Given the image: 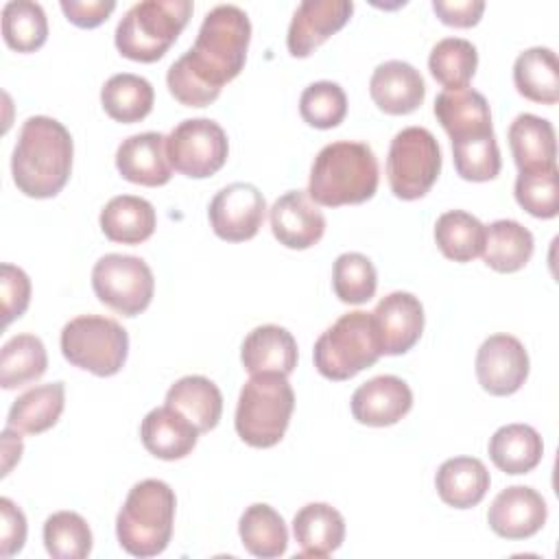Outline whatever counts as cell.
I'll use <instances>...</instances> for the list:
<instances>
[{"label": "cell", "instance_id": "8fae6325", "mask_svg": "<svg viewBox=\"0 0 559 559\" xmlns=\"http://www.w3.org/2000/svg\"><path fill=\"white\" fill-rule=\"evenodd\" d=\"M227 153V133L210 118L181 120L166 135V155L170 166L190 179L216 175L225 166Z\"/></svg>", "mask_w": 559, "mask_h": 559}, {"label": "cell", "instance_id": "2e32d148", "mask_svg": "<svg viewBox=\"0 0 559 559\" xmlns=\"http://www.w3.org/2000/svg\"><path fill=\"white\" fill-rule=\"evenodd\" d=\"M271 231L288 249H310L323 238L325 216L308 190H288L271 207Z\"/></svg>", "mask_w": 559, "mask_h": 559}, {"label": "cell", "instance_id": "836d02e7", "mask_svg": "<svg viewBox=\"0 0 559 559\" xmlns=\"http://www.w3.org/2000/svg\"><path fill=\"white\" fill-rule=\"evenodd\" d=\"M238 535L245 550L253 557L273 559L282 557L288 548V531L284 518L264 502L245 509L238 522Z\"/></svg>", "mask_w": 559, "mask_h": 559}, {"label": "cell", "instance_id": "277c9868", "mask_svg": "<svg viewBox=\"0 0 559 559\" xmlns=\"http://www.w3.org/2000/svg\"><path fill=\"white\" fill-rule=\"evenodd\" d=\"M177 498L170 485L157 478L135 483L116 518L118 544L133 557H155L173 537Z\"/></svg>", "mask_w": 559, "mask_h": 559}, {"label": "cell", "instance_id": "d6986e66", "mask_svg": "<svg viewBox=\"0 0 559 559\" xmlns=\"http://www.w3.org/2000/svg\"><path fill=\"white\" fill-rule=\"evenodd\" d=\"M116 168L131 183L148 188L168 183L173 166L166 155V135L157 131L129 135L116 151Z\"/></svg>", "mask_w": 559, "mask_h": 559}, {"label": "cell", "instance_id": "bcb514c9", "mask_svg": "<svg viewBox=\"0 0 559 559\" xmlns=\"http://www.w3.org/2000/svg\"><path fill=\"white\" fill-rule=\"evenodd\" d=\"M114 9V0H61V11L66 13L68 22H72L79 28L100 26Z\"/></svg>", "mask_w": 559, "mask_h": 559}, {"label": "cell", "instance_id": "9a60e30c", "mask_svg": "<svg viewBox=\"0 0 559 559\" xmlns=\"http://www.w3.org/2000/svg\"><path fill=\"white\" fill-rule=\"evenodd\" d=\"M548 518L546 500L539 491L526 485H511L502 489L489 511V528L504 539H528L542 531Z\"/></svg>", "mask_w": 559, "mask_h": 559}, {"label": "cell", "instance_id": "4dcf8cb0", "mask_svg": "<svg viewBox=\"0 0 559 559\" xmlns=\"http://www.w3.org/2000/svg\"><path fill=\"white\" fill-rule=\"evenodd\" d=\"M166 404L183 413L199 432L216 428L223 415L221 389L205 376H183L166 393Z\"/></svg>", "mask_w": 559, "mask_h": 559}, {"label": "cell", "instance_id": "ac0fdd59", "mask_svg": "<svg viewBox=\"0 0 559 559\" xmlns=\"http://www.w3.org/2000/svg\"><path fill=\"white\" fill-rule=\"evenodd\" d=\"M371 314L386 356L406 354L424 332V306L413 293H389Z\"/></svg>", "mask_w": 559, "mask_h": 559}, {"label": "cell", "instance_id": "c3c4849f", "mask_svg": "<svg viewBox=\"0 0 559 559\" xmlns=\"http://www.w3.org/2000/svg\"><path fill=\"white\" fill-rule=\"evenodd\" d=\"M20 456H22V437H20L17 430H13V428L7 426V428L2 430V459H4V463H2V476H7V474L11 472L13 463L20 461Z\"/></svg>", "mask_w": 559, "mask_h": 559}, {"label": "cell", "instance_id": "d4e9b609", "mask_svg": "<svg viewBox=\"0 0 559 559\" xmlns=\"http://www.w3.org/2000/svg\"><path fill=\"white\" fill-rule=\"evenodd\" d=\"M435 485L439 498L448 507L472 509L485 498L491 485V476L480 459L452 456L439 465Z\"/></svg>", "mask_w": 559, "mask_h": 559}, {"label": "cell", "instance_id": "cb8c5ba5", "mask_svg": "<svg viewBox=\"0 0 559 559\" xmlns=\"http://www.w3.org/2000/svg\"><path fill=\"white\" fill-rule=\"evenodd\" d=\"M435 116L450 135L461 140L469 135L491 133V111L487 98L476 90H443L435 98Z\"/></svg>", "mask_w": 559, "mask_h": 559}, {"label": "cell", "instance_id": "b9f144b4", "mask_svg": "<svg viewBox=\"0 0 559 559\" xmlns=\"http://www.w3.org/2000/svg\"><path fill=\"white\" fill-rule=\"evenodd\" d=\"M299 114L314 129L338 127L347 114V96L334 81H314L301 92Z\"/></svg>", "mask_w": 559, "mask_h": 559}, {"label": "cell", "instance_id": "7402d4cb", "mask_svg": "<svg viewBox=\"0 0 559 559\" xmlns=\"http://www.w3.org/2000/svg\"><path fill=\"white\" fill-rule=\"evenodd\" d=\"M197 426L177 408L164 404L148 411L140 426L144 448L164 461H177L188 456L199 439Z\"/></svg>", "mask_w": 559, "mask_h": 559}, {"label": "cell", "instance_id": "f35d334b", "mask_svg": "<svg viewBox=\"0 0 559 559\" xmlns=\"http://www.w3.org/2000/svg\"><path fill=\"white\" fill-rule=\"evenodd\" d=\"M452 159L461 179L465 181H489L496 179L502 166L500 148L493 131L483 135H469L452 140Z\"/></svg>", "mask_w": 559, "mask_h": 559}, {"label": "cell", "instance_id": "ab89813d", "mask_svg": "<svg viewBox=\"0 0 559 559\" xmlns=\"http://www.w3.org/2000/svg\"><path fill=\"white\" fill-rule=\"evenodd\" d=\"M376 286H378V273L373 262L367 255L347 251L334 260L332 288L343 304L358 306L369 301L376 295Z\"/></svg>", "mask_w": 559, "mask_h": 559}, {"label": "cell", "instance_id": "5bb4252c", "mask_svg": "<svg viewBox=\"0 0 559 559\" xmlns=\"http://www.w3.org/2000/svg\"><path fill=\"white\" fill-rule=\"evenodd\" d=\"M354 2L349 0H304L290 20L286 46L293 57H308L325 39L338 33L352 17Z\"/></svg>", "mask_w": 559, "mask_h": 559}, {"label": "cell", "instance_id": "4fadbf2b", "mask_svg": "<svg viewBox=\"0 0 559 559\" xmlns=\"http://www.w3.org/2000/svg\"><path fill=\"white\" fill-rule=\"evenodd\" d=\"M476 378L489 395H513L528 378V354L520 338L491 334L476 352Z\"/></svg>", "mask_w": 559, "mask_h": 559}, {"label": "cell", "instance_id": "4316f807", "mask_svg": "<svg viewBox=\"0 0 559 559\" xmlns=\"http://www.w3.org/2000/svg\"><path fill=\"white\" fill-rule=\"evenodd\" d=\"M100 229L111 242L140 245L155 231V207L135 194H118L100 210Z\"/></svg>", "mask_w": 559, "mask_h": 559}, {"label": "cell", "instance_id": "d6a6232c", "mask_svg": "<svg viewBox=\"0 0 559 559\" xmlns=\"http://www.w3.org/2000/svg\"><path fill=\"white\" fill-rule=\"evenodd\" d=\"M100 103L111 120L131 124L144 120L151 114L155 92L144 76L120 72L105 81L100 90Z\"/></svg>", "mask_w": 559, "mask_h": 559}, {"label": "cell", "instance_id": "44dd1931", "mask_svg": "<svg viewBox=\"0 0 559 559\" xmlns=\"http://www.w3.org/2000/svg\"><path fill=\"white\" fill-rule=\"evenodd\" d=\"M242 367L253 373H282L290 376L297 367L295 336L275 323L253 328L240 347Z\"/></svg>", "mask_w": 559, "mask_h": 559}, {"label": "cell", "instance_id": "ba28073f", "mask_svg": "<svg viewBox=\"0 0 559 559\" xmlns=\"http://www.w3.org/2000/svg\"><path fill=\"white\" fill-rule=\"evenodd\" d=\"M61 354L70 365L107 378L124 367L129 334L109 317L81 314L63 325Z\"/></svg>", "mask_w": 559, "mask_h": 559}, {"label": "cell", "instance_id": "8992f818", "mask_svg": "<svg viewBox=\"0 0 559 559\" xmlns=\"http://www.w3.org/2000/svg\"><path fill=\"white\" fill-rule=\"evenodd\" d=\"M190 0H144L116 26V48L131 61L153 63L177 41L192 15Z\"/></svg>", "mask_w": 559, "mask_h": 559}, {"label": "cell", "instance_id": "52a82bcc", "mask_svg": "<svg viewBox=\"0 0 559 559\" xmlns=\"http://www.w3.org/2000/svg\"><path fill=\"white\" fill-rule=\"evenodd\" d=\"M382 356L371 312L354 310L338 317L314 343V367L328 380H349Z\"/></svg>", "mask_w": 559, "mask_h": 559}, {"label": "cell", "instance_id": "f1b7e54d", "mask_svg": "<svg viewBox=\"0 0 559 559\" xmlns=\"http://www.w3.org/2000/svg\"><path fill=\"white\" fill-rule=\"evenodd\" d=\"M63 404H66L63 382L33 386L13 402V406L9 408L7 426L26 435L46 432L59 421L63 413Z\"/></svg>", "mask_w": 559, "mask_h": 559}, {"label": "cell", "instance_id": "7bdbcfd3", "mask_svg": "<svg viewBox=\"0 0 559 559\" xmlns=\"http://www.w3.org/2000/svg\"><path fill=\"white\" fill-rule=\"evenodd\" d=\"M515 201L535 218H555L559 214L557 166L535 173H520L515 179Z\"/></svg>", "mask_w": 559, "mask_h": 559}, {"label": "cell", "instance_id": "6da1fadb", "mask_svg": "<svg viewBox=\"0 0 559 559\" xmlns=\"http://www.w3.org/2000/svg\"><path fill=\"white\" fill-rule=\"evenodd\" d=\"M249 39L251 22L240 7H214L203 17L192 48L168 68V92L186 107H207L245 68Z\"/></svg>", "mask_w": 559, "mask_h": 559}, {"label": "cell", "instance_id": "30bf717a", "mask_svg": "<svg viewBox=\"0 0 559 559\" xmlns=\"http://www.w3.org/2000/svg\"><path fill=\"white\" fill-rule=\"evenodd\" d=\"M92 288L100 304L122 317L144 312L155 293L151 266L138 255L107 253L92 269Z\"/></svg>", "mask_w": 559, "mask_h": 559}, {"label": "cell", "instance_id": "8d00e7d4", "mask_svg": "<svg viewBox=\"0 0 559 559\" xmlns=\"http://www.w3.org/2000/svg\"><path fill=\"white\" fill-rule=\"evenodd\" d=\"M476 46L463 37H445L437 41L428 57V70L445 90H465L476 72Z\"/></svg>", "mask_w": 559, "mask_h": 559}, {"label": "cell", "instance_id": "f546056e", "mask_svg": "<svg viewBox=\"0 0 559 559\" xmlns=\"http://www.w3.org/2000/svg\"><path fill=\"white\" fill-rule=\"evenodd\" d=\"M513 83L518 92L542 105L559 100V61L546 46H533L518 55L513 63Z\"/></svg>", "mask_w": 559, "mask_h": 559}, {"label": "cell", "instance_id": "d590c367", "mask_svg": "<svg viewBox=\"0 0 559 559\" xmlns=\"http://www.w3.org/2000/svg\"><path fill=\"white\" fill-rule=\"evenodd\" d=\"M435 240L448 260L472 262L483 255L485 225L469 212L448 210L435 223Z\"/></svg>", "mask_w": 559, "mask_h": 559}, {"label": "cell", "instance_id": "9c48e42d", "mask_svg": "<svg viewBox=\"0 0 559 559\" xmlns=\"http://www.w3.org/2000/svg\"><path fill=\"white\" fill-rule=\"evenodd\" d=\"M439 173L441 148L428 129L406 127L393 135L386 157V179L397 199H421L435 186Z\"/></svg>", "mask_w": 559, "mask_h": 559}, {"label": "cell", "instance_id": "60d3db41", "mask_svg": "<svg viewBox=\"0 0 559 559\" xmlns=\"http://www.w3.org/2000/svg\"><path fill=\"white\" fill-rule=\"evenodd\" d=\"M44 546L55 559H83L92 552V531L74 511H57L44 522Z\"/></svg>", "mask_w": 559, "mask_h": 559}, {"label": "cell", "instance_id": "74e56055", "mask_svg": "<svg viewBox=\"0 0 559 559\" xmlns=\"http://www.w3.org/2000/svg\"><path fill=\"white\" fill-rule=\"evenodd\" d=\"M2 37L11 50L35 52L46 44L48 20L41 4L11 0L2 9Z\"/></svg>", "mask_w": 559, "mask_h": 559}, {"label": "cell", "instance_id": "ffe728a7", "mask_svg": "<svg viewBox=\"0 0 559 559\" xmlns=\"http://www.w3.org/2000/svg\"><path fill=\"white\" fill-rule=\"evenodd\" d=\"M369 94L380 111L404 116L424 103L426 85L415 66L391 59L373 70L369 79Z\"/></svg>", "mask_w": 559, "mask_h": 559}, {"label": "cell", "instance_id": "1f68e13d", "mask_svg": "<svg viewBox=\"0 0 559 559\" xmlns=\"http://www.w3.org/2000/svg\"><path fill=\"white\" fill-rule=\"evenodd\" d=\"M533 234L511 218L493 221L485 227L483 260L498 273H515L526 266L533 255Z\"/></svg>", "mask_w": 559, "mask_h": 559}, {"label": "cell", "instance_id": "f6af8a7d", "mask_svg": "<svg viewBox=\"0 0 559 559\" xmlns=\"http://www.w3.org/2000/svg\"><path fill=\"white\" fill-rule=\"evenodd\" d=\"M26 542V518L22 509L9 500L0 498V555L13 557L24 548Z\"/></svg>", "mask_w": 559, "mask_h": 559}, {"label": "cell", "instance_id": "5b68a950", "mask_svg": "<svg viewBox=\"0 0 559 559\" xmlns=\"http://www.w3.org/2000/svg\"><path fill=\"white\" fill-rule=\"evenodd\" d=\"M293 411L295 393L288 376L253 373L240 389L234 426L247 445L273 448L282 441Z\"/></svg>", "mask_w": 559, "mask_h": 559}, {"label": "cell", "instance_id": "e575fe53", "mask_svg": "<svg viewBox=\"0 0 559 559\" xmlns=\"http://www.w3.org/2000/svg\"><path fill=\"white\" fill-rule=\"evenodd\" d=\"M48 367V354L39 336L15 334L0 352V386L11 391L31 384L44 376Z\"/></svg>", "mask_w": 559, "mask_h": 559}, {"label": "cell", "instance_id": "83f0119b", "mask_svg": "<svg viewBox=\"0 0 559 559\" xmlns=\"http://www.w3.org/2000/svg\"><path fill=\"white\" fill-rule=\"evenodd\" d=\"M544 454L539 432L528 424L500 426L489 439V456L493 465L511 476L535 469Z\"/></svg>", "mask_w": 559, "mask_h": 559}, {"label": "cell", "instance_id": "e0dca14e", "mask_svg": "<svg viewBox=\"0 0 559 559\" xmlns=\"http://www.w3.org/2000/svg\"><path fill=\"white\" fill-rule=\"evenodd\" d=\"M352 415L358 424L384 428L397 424L413 406L411 386L397 376H376L352 395Z\"/></svg>", "mask_w": 559, "mask_h": 559}, {"label": "cell", "instance_id": "7c38bea8", "mask_svg": "<svg viewBox=\"0 0 559 559\" xmlns=\"http://www.w3.org/2000/svg\"><path fill=\"white\" fill-rule=\"evenodd\" d=\"M264 214V194L247 181H236L221 188L207 207L214 234L227 242L251 240L260 231Z\"/></svg>", "mask_w": 559, "mask_h": 559}, {"label": "cell", "instance_id": "3957f363", "mask_svg": "<svg viewBox=\"0 0 559 559\" xmlns=\"http://www.w3.org/2000/svg\"><path fill=\"white\" fill-rule=\"evenodd\" d=\"M378 190V159L369 144H325L310 168L308 194L317 205L341 207L369 201Z\"/></svg>", "mask_w": 559, "mask_h": 559}, {"label": "cell", "instance_id": "484cf974", "mask_svg": "<svg viewBox=\"0 0 559 559\" xmlns=\"http://www.w3.org/2000/svg\"><path fill=\"white\" fill-rule=\"evenodd\" d=\"M293 535L304 557H328L345 539V520L328 502H308L293 518Z\"/></svg>", "mask_w": 559, "mask_h": 559}, {"label": "cell", "instance_id": "ee69618b", "mask_svg": "<svg viewBox=\"0 0 559 559\" xmlns=\"http://www.w3.org/2000/svg\"><path fill=\"white\" fill-rule=\"evenodd\" d=\"M0 297H2V314L4 325L13 319H20L31 301V280L28 275L9 262L0 266Z\"/></svg>", "mask_w": 559, "mask_h": 559}, {"label": "cell", "instance_id": "603a6c76", "mask_svg": "<svg viewBox=\"0 0 559 559\" xmlns=\"http://www.w3.org/2000/svg\"><path fill=\"white\" fill-rule=\"evenodd\" d=\"M509 148L520 173H535L557 166V138L546 118L520 114L509 127Z\"/></svg>", "mask_w": 559, "mask_h": 559}, {"label": "cell", "instance_id": "7a4b0ae2", "mask_svg": "<svg viewBox=\"0 0 559 559\" xmlns=\"http://www.w3.org/2000/svg\"><path fill=\"white\" fill-rule=\"evenodd\" d=\"M72 155V135L59 120L31 116L22 124L13 148V183L31 199L57 197L70 179Z\"/></svg>", "mask_w": 559, "mask_h": 559}, {"label": "cell", "instance_id": "7dc6e473", "mask_svg": "<svg viewBox=\"0 0 559 559\" xmlns=\"http://www.w3.org/2000/svg\"><path fill=\"white\" fill-rule=\"evenodd\" d=\"M432 11L448 26L469 28L478 24L485 11V2L483 0H432Z\"/></svg>", "mask_w": 559, "mask_h": 559}]
</instances>
